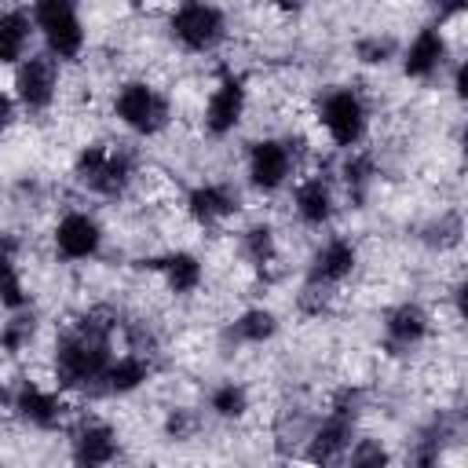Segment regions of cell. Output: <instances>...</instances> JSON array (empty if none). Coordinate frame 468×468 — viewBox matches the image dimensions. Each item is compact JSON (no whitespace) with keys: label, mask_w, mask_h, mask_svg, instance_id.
<instances>
[{"label":"cell","mask_w":468,"mask_h":468,"mask_svg":"<svg viewBox=\"0 0 468 468\" xmlns=\"http://www.w3.org/2000/svg\"><path fill=\"white\" fill-rule=\"evenodd\" d=\"M113 336L117 318L106 307H88L73 322L62 325L55 351H51V377L62 395L99 391L106 366L113 362Z\"/></svg>","instance_id":"cell-1"},{"label":"cell","mask_w":468,"mask_h":468,"mask_svg":"<svg viewBox=\"0 0 468 468\" xmlns=\"http://www.w3.org/2000/svg\"><path fill=\"white\" fill-rule=\"evenodd\" d=\"M73 179L95 197H124L139 179V157L124 143H84L73 157Z\"/></svg>","instance_id":"cell-2"},{"label":"cell","mask_w":468,"mask_h":468,"mask_svg":"<svg viewBox=\"0 0 468 468\" xmlns=\"http://www.w3.org/2000/svg\"><path fill=\"white\" fill-rule=\"evenodd\" d=\"M314 117H318V128L325 132V139L336 146V150H358L369 135V99L362 88L355 84H333L318 95V106H314Z\"/></svg>","instance_id":"cell-3"},{"label":"cell","mask_w":468,"mask_h":468,"mask_svg":"<svg viewBox=\"0 0 468 468\" xmlns=\"http://www.w3.org/2000/svg\"><path fill=\"white\" fill-rule=\"evenodd\" d=\"M113 117L132 135L154 139L172 124V99L157 84H150L143 77H132V80H121L117 91H113Z\"/></svg>","instance_id":"cell-4"},{"label":"cell","mask_w":468,"mask_h":468,"mask_svg":"<svg viewBox=\"0 0 468 468\" xmlns=\"http://www.w3.org/2000/svg\"><path fill=\"white\" fill-rule=\"evenodd\" d=\"M33 29L44 40V55H51L58 66L62 62H77L88 48V29L80 11L69 0H40L29 7Z\"/></svg>","instance_id":"cell-5"},{"label":"cell","mask_w":468,"mask_h":468,"mask_svg":"<svg viewBox=\"0 0 468 468\" xmlns=\"http://www.w3.org/2000/svg\"><path fill=\"white\" fill-rule=\"evenodd\" d=\"M230 33L227 11L216 4H176L168 11V37L186 51V55H212Z\"/></svg>","instance_id":"cell-6"},{"label":"cell","mask_w":468,"mask_h":468,"mask_svg":"<svg viewBox=\"0 0 468 468\" xmlns=\"http://www.w3.org/2000/svg\"><path fill=\"white\" fill-rule=\"evenodd\" d=\"M296 165H300L296 143L285 135H263L245 146V179L260 194H278L282 186H289Z\"/></svg>","instance_id":"cell-7"},{"label":"cell","mask_w":468,"mask_h":468,"mask_svg":"<svg viewBox=\"0 0 468 468\" xmlns=\"http://www.w3.org/2000/svg\"><path fill=\"white\" fill-rule=\"evenodd\" d=\"M58 88H62V66L37 51V55H26L18 66H15V77H11V99L18 110L26 113H48L58 99Z\"/></svg>","instance_id":"cell-8"},{"label":"cell","mask_w":468,"mask_h":468,"mask_svg":"<svg viewBox=\"0 0 468 468\" xmlns=\"http://www.w3.org/2000/svg\"><path fill=\"white\" fill-rule=\"evenodd\" d=\"M245 110H249V88H245V77L234 73V69H223L219 80L208 88L205 95V106H201V132L208 139H227L234 135V128L245 121Z\"/></svg>","instance_id":"cell-9"},{"label":"cell","mask_w":468,"mask_h":468,"mask_svg":"<svg viewBox=\"0 0 468 468\" xmlns=\"http://www.w3.org/2000/svg\"><path fill=\"white\" fill-rule=\"evenodd\" d=\"M102 241H106V230L99 223L95 212L88 208H69L55 219L51 227V249L62 263H88L102 252Z\"/></svg>","instance_id":"cell-10"},{"label":"cell","mask_w":468,"mask_h":468,"mask_svg":"<svg viewBox=\"0 0 468 468\" xmlns=\"http://www.w3.org/2000/svg\"><path fill=\"white\" fill-rule=\"evenodd\" d=\"M11 413L37 428V431H55L66 420V395L58 388H48L40 380H18L11 391Z\"/></svg>","instance_id":"cell-11"},{"label":"cell","mask_w":468,"mask_h":468,"mask_svg":"<svg viewBox=\"0 0 468 468\" xmlns=\"http://www.w3.org/2000/svg\"><path fill=\"white\" fill-rule=\"evenodd\" d=\"M355 428H358V420L325 410V417L303 435V464L307 468H340L347 446L355 442Z\"/></svg>","instance_id":"cell-12"},{"label":"cell","mask_w":468,"mask_h":468,"mask_svg":"<svg viewBox=\"0 0 468 468\" xmlns=\"http://www.w3.org/2000/svg\"><path fill=\"white\" fill-rule=\"evenodd\" d=\"M121 457V435L102 417H84L69 435V468H113Z\"/></svg>","instance_id":"cell-13"},{"label":"cell","mask_w":468,"mask_h":468,"mask_svg":"<svg viewBox=\"0 0 468 468\" xmlns=\"http://www.w3.org/2000/svg\"><path fill=\"white\" fill-rule=\"evenodd\" d=\"M358 267V245L347 238V234H329L307 260V282L303 285H314V289H336L344 285Z\"/></svg>","instance_id":"cell-14"},{"label":"cell","mask_w":468,"mask_h":468,"mask_svg":"<svg viewBox=\"0 0 468 468\" xmlns=\"http://www.w3.org/2000/svg\"><path fill=\"white\" fill-rule=\"evenodd\" d=\"M183 208L186 216L197 223V227H219L227 219L238 216L241 208V190L227 179H205V183H194L183 197Z\"/></svg>","instance_id":"cell-15"},{"label":"cell","mask_w":468,"mask_h":468,"mask_svg":"<svg viewBox=\"0 0 468 468\" xmlns=\"http://www.w3.org/2000/svg\"><path fill=\"white\" fill-rule=\"evenodd\" d=\"M399 58H402V73H406L410 80H431L435 73H442V66H446V58H450L446 29L435 26V22L420 26V29L406 40V48H402Z\"/></svg>","instance_id":"cell-16"},{"label":"cell","mask_w":468,"mask_h":468,"mask_svg":"<svg viewBox=\"0 0 468 468\" xmlns=\"http://www.w3.org/2000/svg\"><path fill=\"white\" fill-rule=\"evenodd\" d=\"M431 333V314L424 303L417 300H399L384 311V347L391 355H406L413 347H420Z\"/></svg>","instance_id":"cell-17"},{"label":"cell","mask_w":468,"mask_h":468,"mask_svg":"<svg viewBox=\"0 0 468 468\" xmlns=\"http://www.w3.org/2000/svg\"><path fill=\"white\" fill-rule=\"evenodd\" d=\"M292 212L303 227L322 230L336 216V186L325 172H307L292 183Z\"/></svg>","instance_id":"cell-18"},{"label":"cell","mask_w":468,"mask_h":468,"mask_svg":"<svg viewBox=\"0 0 468 468\" xmlns=\"http://www.w3.org/2000/svg\"><path fill=\"white\" fill-rule=\"evenodd\" d=\"M150 267L161 274V282L172 296H194L205 282V263L190 249H172L165 256H154Z\"/></svg>","instance_id":"cell-19"},{"label":"cell","mask_w":468,"mask_h":468,"mask_svg":"<svg viewBox=\"0 0 468 468\" xmlns=\"http://www.w3.org/2000/svg\"><path fill=\"white\" fill-rule=\"evenodd\" d=\"M150 377H154V362H150V355L128 347V351L113 355V362H110L106 373H102L99 391H102V395H132V391H139Z\"/></svg>","instance_id":"cell-20"},{"label":"cell","mask_w":468,"mask_h":468,"mask_svg":"<svg viewBox=\"0 0 468 468\" xmlns=\"http://www.w3.org/2000/svg\"><path fill=\"white\" fill-rule=\"evenodd\" d=\"M33 18L29 7H0V66H18L29 55L33 40Z\"/></svg>","instance_id":"cell-21"},{"label":"cell","mask_w":468,"mask_h":468,"mask_svg":"<svg viewBox=\"0 0 468 468\" xmlns=\"http://www.w3.org/2000/svg\"><path fill=\"white\" fill-rule=\"evenodd\" d=\"M18 249H22L18 238L0 234V307L11 314L29 307V292H26V282L18 271Z\"/></svg>","instance_id":"cell-22"},{"label":"cell","mask_w":468,"mask_h":468,"mask_svg":"<svg viewBox=\"0 0 468 468\" xmlns=\"http://www.w3.org/2000/svg\"><path fill=\"white\" fill-rule=\"evenodd\" d=\"M227 336H230L234 344H245V347H263V344H271V340L278 336V314H274L271 307H263V303L245 307V311L227 325Z\"/></svg>","instance_id":"cell-23"},{"label":"cell","mask_w":468,"mask_h":468,"mask_svg":"<svg viewBox=\"0 0 468 468\" xmlns=\"http://www.w3.org/2000/svg\"><path fill=\"white\" fill-rule=\"evenodd\" d=\"M377 157L369 154V150H347L344 154V161H340V183H344V190H347V197L355 201V205H362L366 201V194H369V186L377 183Z\"/></svg>","instance_id":"cell-24"},{"label":"cell","mask_w":468,"mask_h":468,"mask_svg":"<svg viewBox=\"0 0 468 468\" xmlns=\"http://www.w3.org/2000/svg\"><path fill=\"white\" fill-rule=\"evenodd\" d=\"M238 256L256 267V271H267L274 260H278V234L271 223H249L241 234H238Z\"/></svg>","instance_id":"cell-25"},{"label":"cell","mask_w":468,"mask_h":468,"mask_svg":"<svg viewBox=\"0 0 468 468\" xmlns=\"http://www.w3.org/2000/svg\"><path fill=\"white\" fill-rule=\"evenodd\" d=\"M208 410L219 420H241L252 410V395H249V388L241 380H219L208 391Z\"/></svg>","instance_id":"cell-26"},{"label":"cell","mask_w":468,"mask_h":468,"mask_svg":"<svg viewBox=\"0 0 468 468\" xmlns=\"http://www.w3.org/2000/svg\"><path fill=\"white\" fill-rule=\"evenodd\" d=\"M340 468H391V450L377 435H355Z\"/></svg>","instance_id":"cell-27"},{"label":"cell","mask_w":468,"mask_h":468,"mask_svg":"<svg viewBox=\"0 0 468 468\" xmlns=\"http://www.w3.org/2000/svg\"><path fill=\"white\" fill-rule=\"evenodd\" d=\"M33 340H37V318L26 314V311H15V314L0 325V351L11 355V358L22 355V351H29Z\"/></svg>","instance_id":"cell-28"},{"label":"cell","mask_w":468,"mask_h":468,"mask_svg":"<svg viewBox=\"0 0 468 468\" xmlns=\"http://www.w3.org/2000/svg\"><path fill=\"white\" fill-rule=\"evenodd\" d=\"M355 58L362 66H388L391 58H399V44L388 33H362L355 40Z\"/></svg>","instance_id":"cell-29"},{"label":"cell","mask_w":468,"mask_h":468,"mask_svg":"<svg viewBox=\"0 0 468 468\" xmlns=\"http://www.w3.org/2000/svg\"><path fill=\"white\" fill-rule=\"evenodd\" d=\"M439 464H442V428L431 424V428L420 431V439L413 442L410 468H439Z\"/></svg>","instance_id":"cell-30"},{"label":"cell","mask_w":468,"mask_h":468,"mask_svg":"<svg viewBox=\"0 0 468 468\" xmlns=\"http://www.w3.org/2000/svg\"><path fill=\"white\" fill-rule=\"evenodd\" d=\"M165 439H172V442H186L197 428H201V417L190 410V406H172L168 413H165Z\"/></svg>","instance_id":"cell-31"},{"label":"cell","mask_w":468,"mask_h":468,"mask_svg":"<svg viewBox=\"0 0 468 468\" xmlns=\"http://www.w3.org/2000/svg\"><path fill=\"white\" fill-rule=\"evenodd\" d=\"M15 110H18V106H15L11 91H4V88H0V135H4V132H7V124L15 121Z\"/></svg>","instance_id":"cell-32"},{"label":"cell","mask_w":468,"mask_h":468,"mask_svg":"<svg viewBox=\"0 0 468 468\" xmlns=\"http://www.w3.org/2000/svg\"><path fill=\"white\" fill-rule=\"evenodd\" d=\"M0 468H4V464H0Z\"/></svg>","instance_id":"cell-33"}]
</instances>
